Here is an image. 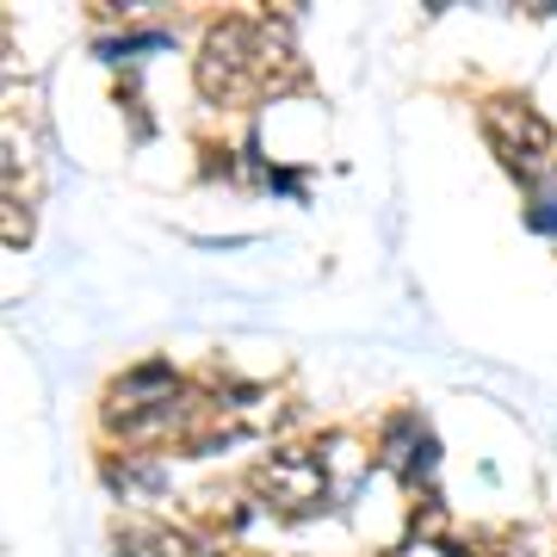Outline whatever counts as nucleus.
<instances>
[{"instance_id":"nucleus-1","label":"nucleus","mask_w":557,"mask_h":557,"mask_svg":"<svg viewBox=\"0 0 557 557\" xmlns=\"http://www.w3.org/2000/svg\"><path fill=\"white\" fill-rule=\"evenodd\" d=\"M490 131H496L502 156H508V168H515L520 180L533 174V161H552V131L527 112V106H502V112H490Z\"/></svg>"},{"instance_id":"nucleus-2","label":"nucleus","mask_w":557,"mask_h":557,"mask_svg":"<svg viewBox=\"0 0 557 557\" xmlns=\"http://www.w3.org/2000/svg\"><path fill=\"white\" fill-rule=\"evenodd\" d=\"M255 483H260L273 502H285V508H292V502H304V496L322 483V471H317V465H304V458H267Z\"/></svg>"},{"instance_id":"nucleus-3","label":"nucleus","mask_w":557,"mask_h":557,"mask_svg":"<svg viewBox=\"0 0 557 557\" xmlns=\"http://www.w3.org/2000/svg\"><path fill=\"white\" fill-rule=\"evenodd\" d=\"M7 236H13V242H25V236H32V211H25V199H13V205H7Z\"/></svg>"}]
</instances>
